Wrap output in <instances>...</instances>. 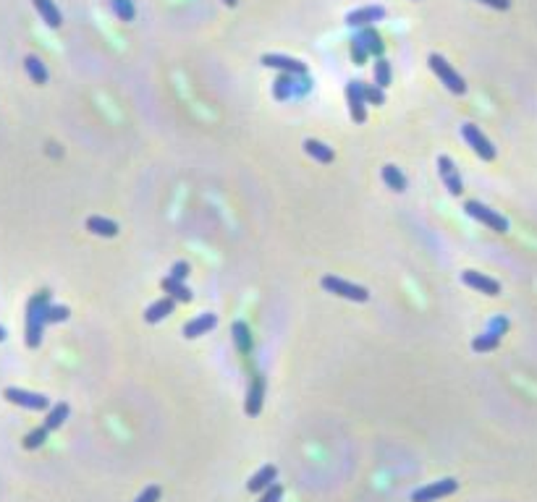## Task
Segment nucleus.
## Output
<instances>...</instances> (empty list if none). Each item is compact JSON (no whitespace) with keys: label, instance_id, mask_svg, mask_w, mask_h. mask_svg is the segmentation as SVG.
Here are the masks:
<instances>
[{"label":"nucleus","instance_id":"nucleus-1","mask_svg":"<svg viewBox=\"0 0 537 502\" xmlns=\"http://www.w3.org/2000/svg\"><path fill=\"white\" fill-rule=\"evenodd\" d=\"M50 295H53L50 291H37L27 304V337H24L27 348H40L42 333H45V325H48L45 314L50 309Z\"/></svg>","mask_w":537,"mask_h":502},{"label":"nucleus","instance_id":"nucleus-2","mask_svg":"<svg viewBox=\"0 0 537 502\" xmlns=\"http://www.w3.org/2000/svg\"><path fill=\"white\" fill-rule=\"evenodd\" d=\"M428 63H430V69H433V74L446 84V89L451 92V95H464V92H467V81L461 79V74H458L443 55L433 53V55L428 58Z\"/></svg>","mask_w":537,"mask_h":502},{"label":"nucleus","instance_id":"nucleus-3","mask_svg":"<svg viewBox=\"0 0 537 502\" xmlns=\"http://www.w3.org/2000/svg\"><path fill=\"white\" fill-rule=\"evenodd\" d=\"M320 286L325 288L328 293L348 298V301H359V304H365V301L369 298V291L365 286H354V283H348V280L336 277V275H325L322 280H320Z\"/></svg>","mask_w":537,"mask_h":502},{"label":"nucleus","instance_id":"nucleus-4","mask_svg":"<svg viewBox=\"0 0 537 502\" xmlns=\"http://www.w3.org/2000/svg\"><path fill=\"white\" fill-rule=\"evenodd\" d=\"M464 209H467L469 217H475L477 223L488 225L490 230H496V233H506V230H508V220H506V217L498 215L496 209H490V207H485V204H480V202H467V204H464Z\"/></svg>","mask_w":537,"mask_h":502},{"label":"nucleus","instance_id":"nucleus-5","mask_svg":"<svg viewBox=\"0 0 537 502\" xmlns=\"http://www.w3.org/2000/svg\"><path fill=\"white\" fill-rule=\"evenodd\" d=\"M461 134H464V139H467V144L472 149H475V155H477L480 160H496V147L490 144V139L480 131V126H475V123H464L461 126Z\"/></svg>","mask_w":537,"mask_h":502},{"label":"nucleus","instance_id":"nucleus-6","mask_svg":"<svg viewBox=\"0 0 537 502\" xmlns=\"http://www.w3.org/2000/svg\"><path fill=\"white\" fill-rule=\"evenodd\" d=\"M3 398L13 405H21V408H29V411H45L50 405V400L40 393H29V390H19V387H6L3 390Z\"/></svg>","mask_w":537,"mask_h":502},{"label":"nucleus","instance_id":"nucleus-7","mask_svg":"<svg viewBox=\"0 0 537 502\" xmlns=\"http://www.w3.org/2000/svg\"><path fill=\"white\" fill-rule=\"evenodd\" d=\"M458 489V482L456 479H440V482H433L428 487H422V489H414L409 500L412 502H435L440 497H448V494H454Z\"/></svg>","mask_w":537,"mask_h":502},{"label":"nucleus","instance_id":"nucleus-8","mask_svg":"<svg viewBox=\"0 0 537 502\" xmlns=\"http://www.w3.org/2000/svg\"><path fill=\"white\" fill-rule=\"evenodd\" d=\"M346 102H348V113H351V120H357V123H365V120H367V99H365V89H362V81H348V84H346Z\"/></svg>","mask_w":537,"mask_h":502},{"label":"nucleus","instance_id":"nucleus-9","mask_svg":"<svg viewBox=\"0 0 537 502\" xmlns=\"http://www.w3.org/2000/svg\"><path fill=\"white\" fill-rule=\"evenodd\" d=\"M259 63L268 66V69H278L283 71V74H291V76H304V74H307V63H301V60L297 58H289V55H278V53L262 55Z\"/></svg>","mask_w":537,"mask_h":502},{"label":"nucleus","instance_id":"nucleus-10","mask_svg":"<svg viewBox=\"0 0 537 502\" xmlns=\"http://www.w3.org/2000/svg\"><path fill=\"white\" fill-rule=\"evenodd\" d=\"M438 173H440V181L446 183L451 197H458V194L464 191V183H461V176H458L456 162L448 158V155H440L438 158Z\"/></svg>","mask_w":537,"mask_h":502},{"label":"nucleus","instance_id":"nucleus-11","mask_svg":"<svg viewBox=\"0 0 537 502\" xmlns=\"http://www.w3.org/2000/svg\"><path fill=\"white\" fill-rule=\"evenodd\" d=\"M386 19V8L383 6H365V8L348 11L346 13V24L348 27H357V29H367L375 21Z\"/></svg>","mask_w":537,"mask_h":502},{"label":"nucleus","instance_id":"nucleus-12","mask_svg":"<svg viewBox=\"0 0 537 502\" xmlns=\"http://www.w3.org/2000/svg\"><path fill=\"white\" fill-rule=\"evenodd\" d=\"M506 327H508L506 319H503V316H496V319L490 322L488 333L480 335V337H475V340H472V348H475L477 354H482V351H493V348L501 343V335L506 333Z\"/></svg>","mask_w":537,"mask_h":502},{"label":"nucleus","instance_id":"nucleus-13","mask_svg":"<svg viewBox=\"0 0 537 502\" xmlns=\"http://www.w3.org/2000/svg\"><path fill=\"white\" fill-rule=\"evenodd\" d=\"M461 280H464V286L475 288V291H480V293H485V295H498L501 293V283H498V280L482 275V272H475V270L461 272Z\"/></svg>","mask_w":537,"mask_h":502},{"label":"nucleus","instance_id":"nucleus-14","mask_svg":"<svg viewBox=\"0 0 537 502\" xmlns=\"http://www.w3.org/2000/svg\"><path fill=\"white\" fill-rule=\"evenodd\" d=\"M262 400H265V377L254 375V382H252V387H249L247 403H244L247 416H257L259 411H262Z\"/></svg>","mask_w":537,"mask_h":502},{"label":"nucleus","instance_id":"nucleus-15","mask_svg":"<svg viewBox=\"0 0 537 502\" xmlns=\"http://www.w3.org/2000/svg\"><path fill=\"white\" fill-rule=\"evenodd\" d=\"M276 476H278V468H276L273 463H268V466H262V468L249 479L247 489L249 492H265V489H270V487L276 484Z\"/></svg>","mask_w":537,"mask_h":502},{"label":"nucleus","instance_id":"nucleus-16","mask_svg":"<svg viewBox=\"0 0 537 502\" xmlns=\"http://www.w3.org/2000/svg\"><path fill=\"white\" fill-rule=\"evenodd\" d=\"M218 325V316L215 314H199L197 319H191V322H186L184 325V337H189V340H194V337H202V335H208L212 327Z\"/></svg>","mask_w":537,"mask_h":502},{"label":"nucleus","instance_id":"nucleus-17","mask_svg":"<svg viewBox=\"0 0 537 502\" xmlns=\"http://www.w3.org/2000/svg\"><path fill=\"white\" fill-rule=\"evenodd\" d=\"M173 306H176V301H173L170 295H163V298H158L155 304L147 306V312H144V322H149V325H158V322H163V319L173 312Z\"/></svg>","mask_w":537,"mask_h":502},{"label":"nucleus","instance_id":"nucleus-18","mask_svg":"<svg viewBox=\"0 0 537 502\" xmlns=\"http://www.w3.org/2000/svg\"><path fill=\"white\" fill-rule=\"evenodd\" d=\"M32 3H34L37 13H40L42 21L48 24L50 29H60V24H63V16H60L58 6H55L53 0H32Z\"/></svg>","mask_w":537,"mask_h":502},{"label":"nucleus","instance_id":"nucleus-19","mask_svg":"<svg viewBox=\"0 0 537 502\" xmlns=\"http://www.w3.org/2000/svg\"><path fill=\"white\" fill-rule=\"evenodd\" d=\"M87 230L95 233V236L113 238V236H118V223H116V220H108V217L92 215L90 220H87Z\"/></svg>","mask_w":537,"mask_h":502},{"label":"nucleus","instance_id":"nucleus-20","mask_svg":"<svg viewBox=\"0 0 537 502\" xmlns=\"http://www.w3.org/2000/svg\"><path fill=\"white\" fill-rule=\"evenodd\" d=\"M304 152H307L312 160L322 162V165H328V162H333V160H336V152H333L328 144L318 141V139H307V141H304Z\"/></svg>","mask_w":537,"mask_h":502},{"label":"nucleus","instance_id":"nucleus-21","mask_svg":"<svg viewBox=\"0 0 537 502\" xmlns=\"http://www.w3.org/2000/svg\"><path fill=\"white\" fill-rule=\"evenodd\" d=\"M359 40H362V45L367 48L369 55H375V58H383V53H386V45H383V37H380L378 32L372 29V27H367V29H362L357 34Z\"/></svg>","mask_w":537,"mask_h":502},{"label":"nucleus","instance_id":"nucleus-22","mask_svg":"<svg viewBox=\"0 0 537 502\" xmlns=\"http://www.w3.org/2000/svg\"><path fill=\"white\" fill-rule=\"evenodd\" d=\"M383 181H386V186H388L390 191H396V194H404V191H407V176H404L396 165L383 167Z\"/></svg>","mask_w":537,"mask_h":502},{"label":"nucleus","instance_id":"nucleus-23","mask_svg":"<svg viewBox=\"0 0 537 502\" xmlns=\"http://www.w3.org/2000/svg\"><path fill=\"white\" fill-rule=\"evenodd\" d=\"M24 69H27V74H29V79L34 81V84H48V69H45V63H42L37 55H27L24 58Z\"/></svg>","mask_w":537,"mask_h":502},{"label":"nucleus","instance_id":"nucleus-24","mask_svg":"<svg viewBox=\"0 0 537 502\" xmlns=\"http://www.w3.org/2000/svg\"><path fill=\"white\" fill-rule=\"evenodd\" d=\"M69 414H71V408H69V403H58V405H53V411L48 414V419H45V429L48 432H55V429H60L63 426V421L69 419Z\"/></svg>","mask_w":537,"mask_h":502},{"label":"nucleus","instance_id":"nucleus-25","mask_svg":"<svg viewBox=\"0 0 537 502\" xmlns=\"http://www.w3.org/2000/svg\"><path fill=\"white\" fill-rule=\"evenodd\" d=\"M163 291H165V293H168L173 301H184V304H189L191 298H194L189 288L184 286V283H176V280H170V277H165V280H163Z\"/></svg>","mask_w":537,"mask_h":502},{"label":"nucleus","instance_id":"nucleus-26","mask_svg":"<svg viewBox=\"0 0 537 502\" xmlns=\"http://www.w3.org/2000/svg\"><path fill=\"white\" fill-rule=\"evenodd\" d=\"M233 340H236V348L241 354H249L252 351V335H249L247 322H233Z\"/></svg>","mask_w":537,"mask_h":502},{"label":"nucleus","instance_id":"nucleus-27","mask_svg":"<svg viewBox=\"0 0 537 502\" xmlns=\"http://www.w3.org/2000/svg\"><path fill=\"white\" fill-rule=\"evenodd\" d=\"M291 92H294V76H291V74H280L278 79H276V84H273L276 99H289Z\"/></svg>","mask_w":537,"mask_h":502},{"label":"nucleus","instance_id":"nucleus-28","mask_svg":"<svg viewBox=\"0 0 537 502\" xmlns=\"http://www.w3.org/2000/svg\"><path fill=\"white\" fill-rule=\"evenodd\" d=\"M110 6H113V13L121 21H134V16H137V8H134L131 0H110Z\"/></svg>","mask_w":537,"mask_h":502},{"label":"nucleus","instance_id":"nucleus-29","mask_svg":"<svg viewBox=\"0 0 537 502\" xmlns=\"http://www.w3.org/2000/svg\"><path fill=\"white\" fill-rule=\"evenodd\" d=\"M362 89H365V99H367V105H386V89H380L378 84H365L362 81Z\"/></svg>","mask_w":537,"mask_h":502},{"label":"nucleus","instance_id":"nucleus-30","mask_svg":"<svg viewBox=\"0 0 537 502\" xmlns=\"http://www.w3.org/2000/svg\"><path fill=\"white\" fill-rule=\"evenodd\" d=\"M375 84H378L380 89L390 87V63L386 58L375 60Z\"/></svg>","mask_w":537,"mask_h":502},{"label":"nucleus","instance_id":"nucleus-31","mask_svg":"<svg viewBox=\"0 0 537 502\" xmlns=\"http://www.w3.org/2000/svg\"><path fill=\"white\" fill-rule=\"evenodd\" d=\"M48 429L45 426H40V429H34V432H29L27 437H24V447L27 450H37L40 445H45V440H48Z\"/></svg>","mask_w":537,"mask_h":502},{"label":"nucleus","instance_id":"nucleus-32","mask_svg":"<svg viewBox=\"0 0 537 502\" xmlns=\"http://www.w3.org/2000/svg\"><path fill=\"white\" fill-rule=\"evenodd\" d=\"M367 58H369L367 48L362 45V40H359V37H354V40H351V60H354L357 66H365V63H367Z\"/></svg>","mask_w":537,"mask_h":502},{"label":"nucleus","instance_id":"nucleus-33","mask_svg":"<svg viewBox=\"0 0 537 502\" xmlns=\"http://www.w3.org/2000/svg\"><path fill=\"white\" fill-rule=\"evenodd\" d=\"M69 314H71L69 306H53V304H50L45 319H48V325H55V322H66V319H69Z\"/></svg>","mask_w":537,"mask_h":502},{"label":"nucleus","instance_id":"nucleus-34","mask_svg":"<svg viewBox=\"0 0 537 502\" xmlns=\"http://www.w3.org/2000/svg\"><path fill=\"white\" fill-rule=\"evenodd\" d=\"M186 275H189V262H184V259H181V262H176V265H173V270H170V280H176V283H184V280H186Z\"/></svg>","mask_w":537,"mask_h":502},{"label":"nucleus","instance_id":"nucleus-35","mask_svg":"<svg viewBox=\"0 0 537 502\" xmlns=\"http://www.w3.org/2000/svg\"><path fill=\"white\" fill-rule=\"evenodd\" d=\"M160 500V487L158 484H149V487H144L140 492V497L134 502H158Z\"/></svg>","mask_w":537,"mask_h":502},{"label":"nucleus","instance_id":"nucleus-36","mask_svg":"<svg viewBox=\"0 0 537 502\" xmlns=\"http://www.w3.org/2000/svg\"><path fill=\"white\" fill-rule=\"evenodd\" d=\"M280 500H283V487H280V484H273V487L265 489L262 497H259V502H280Z\"/></svg>","mask_w":537,"mask_h":502},{"label":"nucleus","instance_id":"nucleus-37","mask_svg":"<svg viewBox=\"0 0 537 502\" xmlns=\"http://www.w3.org/2000/svg\"><path fill=\"white\" fill-rule=\"evenodd\" d=\"M480 3H485V6H490V8H496V11L511 8V0H480Z\"/></svg>","mask_w":537,"mask_h":502},{"label":"nucleus","instance_id":"nucleus-38","mask_svg":"<svg viewBox=\"0 0 537 502\" xmlns=\"http://www.w3.org/2000/svg\"><path fill=\"white\" fill-rule=\"evenodd\" d=\"M223 3H226V6H229V8H233V6H236V3H239V0H223Z\"/></svg>","mask_w":537,"mask_h":502},{"label":"nucleus","instance_id":"nucleus-39","mask_svg":"<svg viewBox=\"0 0 537 502\" xmlns=\"http://www.w3.org/2000/svg\"><path fill=\"white\" fill-rule=\"evenodd\" d=\"M3 340H6V330H3V327H0V343H3Z\"/></svg>","mask_w":537,"mask_h":502}]
</instances>
